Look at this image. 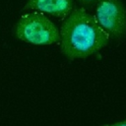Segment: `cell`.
I'll list each match as a JSON object with an SVG mask.
<instances>
[{
  "mask_svg": "<svg viewBox=\"0 0 126 126\" xmlns=\"http://www.w3.org/2000/svg\"><path fill=\"white\" fill-rule=\"evenodd\" d=\"M102 126H126V119L123 120V121L113 123V124H105V125H102Z\"/></svg>",
  "mask_w": 126,
  "mask_h": 126,
  "instance_id": "5",
  "label": "cell"
},
{
  "mask_svg": "<svg viewBox=\"0 0 126 126\" xmlns=\"http://www.w3.org/2000/svg\"><path fill=\"white\" fill-rule=\"evenodd\" d=\"M59 34L61 52L71 60L94 54L105 47L110 39L94 16L84 8L72 10L64 19Z\"/></svg>",
  "mask_w": 126,
  "mask_h": 126,
  "instance_id": "1",
  "label": "cell"
},
{
  "mask_svg": "<svg viewBox=\"0 0 126 126\" xmlns=\"http://www.w3.org/2000/svg\"><path fill=\"white\" fill-rule=\"evenodd\" d=\"M94 16L109 38L126 35V9L121 0H98Z\"/></svg>",
  "mask_w": 126,
  "mask_h": 126,
  "instance_id": "3",
  "label": "cell"
},
{
  "mask_svg": "<svg viewBox=\"0 0 126 126\" xmlns=\"http://www.w3.org/2000/svg\"><path fill=\"white\" fill-rule=\"evenodd\" d=\"M74 0H28L23 10H35L65 19L73 10Z\"/></svg>",
  "mask_w": 126,
  "mask_h": 126,
  "instance_id": "4",
  "label": "cell"
},
{
  "mask_svg": "<svg viewBox=\"0 0 126 126\" xmlns=\"http://www.w3.org/2000/svg\"><path fill=\"white\" fill-rule=\"evenodd\" d=\"M14 32L18 39L35 45H49L60 40L57 27L40 12L21 16Z\"/></svg>",
  "mask_w": 126,
  "mask_h": 126,
  "instance_id": "2",
  "label": "cell"
},
{
  "mask_svg": "<svg viewBox=\"0 0 126 126\" xmlns=\"http://www.w3.org/2000/svg\"><path fill=\"white\" fill-rule=\"evenodd\" d=\"M98 0H79V2L83 5H90V4H93L94 2H97Z\"/></svg>",
  "mask_w": 126,
  "mask_h": 126,
  "instance_id": "6",
  "label": "cell"
}]
</instances>
